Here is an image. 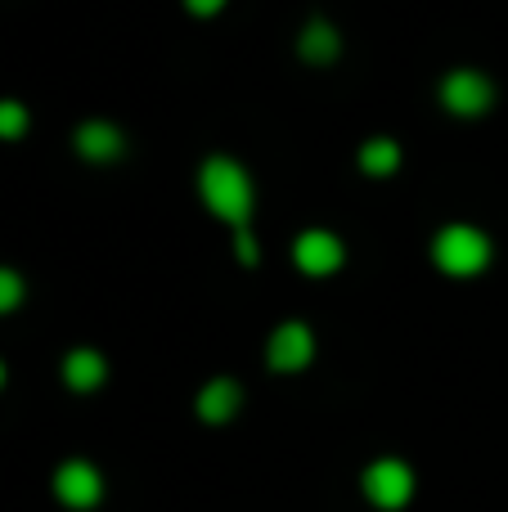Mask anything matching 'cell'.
Wrapping results in <instances>:
<instances>
[{
    "mask_svg": "<svg viewBox=\"0 0 508 512\" xmlns=\"http://www.w3.org/2000/svg\"><path fill=\"white\" fill-rule=\"evenodd\" d=\"M198 194H203L212 216H221L234 230H248L257 189H252V176L234 158H207L203 171H198Z\"/></svg>",
    "mask_w": 508,
    "mask_h": 512,
    "instance_id": "6da1fadb",
    "label": "cell"
},
{
    "mask_svg": "<svg viewBox=\"0 0 508 512\" xmlns=\"http://www.w3.org/2000/svg\"><path fill=\"white\" fill-rule=\"evenodd\" d=\"M432 261L450 274V279H473L491 265V239L477 225H446L432 239Z\"/></svg>",
    "mask_w": 508,
    "mask_h": 512,
    "instance_id": "7a4b0ae2",
    "label": "cell"
},
{
    "mask_svg": "<svg viewBox=\"0 0 508 512\" xmlns=\"http://www.w3.org/2000/svg\"><path fill=\"white\" fill-rule=\"evenodd\" d=\"M360 490L378 512H401L414 499V468L405 459H374L360 472Z\"/></svg>",
    "mask_w": 508,
    "mask_h": 512,
    "instance_id": "3957f363",
    "label": "cell"
},
{
    "mask_svg": "<svg viewBox=\"0 0 508 512\" xmlns=\"http://www.w3.org/2000/svg\"><path fill=\"white\" fill-rule=\"evenodd\" d=\"M54 495H59L63 508L72 512H90L104 499V477H99L95 463L86 459H68L59 472H54Z\"/></svg>",
    "mask_w": 508,
    "mask_h": 512,
    "instance_id": "277c9868",
    "label": "cell"
},
{
    "mask_svg": "<svg viewBox=\"0 0 508 512\" xmlns=\"http://www.w3.org/2000/svg\"><path fill=\"white\" fill-rule=\"evenodd\" d=\"M441 104H446V113H455V117H482L486 108L495 104V86L482 77V72L459 68L441 81Z\"/></svg>",
    "mask_w": 508,
    "mask_h": 512,
    "instance_id": "5b68a950",
    "label": "cell"
},
{
    "mask_svg": "<svg viewBox=\"0 0 508 512\" xmlns=\"http://www.w3.org/2000/svg\"><path fill=\"white\" fill-rule=\"evenodd\" d=\"M315 360V333L306 324H279L270 333V346H266V364L275 373H297Z\"/></svg>",
    "mask_w": 508,
    "mask_h": 512,
    "instance_id": "8992f818",
    "label": "cell"
},
{
    "mask_svg": "<svg viewBox=\"0 0 508 512\" xmlns=\"http://www.w3.org/2000/svg\"><path fill=\"white\" fill-rule=\"evenodd\" d=\"M342 239L338 234H329V230H306V234H297V243H293V261H297V270L302 274H311V279H324V274H333L342 265Z\"/></svg>",
    "mask_w": 508,
    "mask_h": 512,
    "instance_id": "52a82bcc",
    "label": "cell"
},
{
    "mask_svg": "<svg viewBox=\"0 0 508 512\" xmlns=\"http://www.w3.org/2000/svg\"><path fill=\"white\" fill-rule=\"evenodd\" d=\"M239 409H243V387L234 378H212L203 391H198V418L212 427L230 423Z\"/></svg>",
    "mask_w": 508,
    "mask_h": 512,
    "instance_id": "ba28073f",
    "label": "cell"
},
{
    "mask_svg": "<svg viewBox=\"0 0 508 512\" xmlns=\"http://www.w3.org/2000/svg\"><path fill=\"white\" fill-rule=\"evenodd\" d=\"M72 144H77V153L86 162H113L126 140L113 122H81L77 135H72Z\"/></svg>",
    "mask_w": 508,
    "mask_h": 512,
    "instance_id": "9c48e42d",
    "label": "cell"
},
{
    "mask_svg": "<svg viewBox=\"0 0 508 512\" xmlns=\"http://www.w3.org/2000/svg\"><path fill=\"white\" fill-rule=\"evenodd\" d=\"M297 54H302L306 63H315V68H324V63H333L342 54V36L333 23H324V18H311V23L302 27V36H297Z\"/></svg>",
    "mask_w": 508,
    "mask_h": 512,
    "instance_id": "30bf717a",
    "label": "cell"
},
{
    "mask_svg": "<svg viewBox=\"0 0 508 512\" xmlns=\"http://www.w3.org/2000/svg\"><path fill=\"white\" fill-rule=\"evenodd\" d=\"M104 378H108V364L99 351H90V346L68 351V360H63V382H68L72 391H99Z\"/></svg>",
    "mask_w": 508,
    "mask_h": 512,
    "instance_id": "8fae6325",
    "label": "cell"
},
{
    "mask_svg": "<svg viewBox=\"0 0 508 512\" xmlns=\"http://www.w3.org/2000/svg\"><path fill=\"white\" fill-rule=\"evenodd\" d=\"M396 167H401V144L387 140V135H374V140L360 149V171H369L374 180L392 176Z\"/></svg>",
    "mask_w": 508,
    "mask_h": 512,
    "instance_id": "7c38bea8",
    "label": "cell"
},
{
    "mask_svg": "<svg viewBox=\"0 0 508 512\" xmlns=\"http://www.w3.org/2000/svg\"><path fill=\"white\" fill-rule=\"evenodd\" d=\"M27 135V108L18 99H0V140H23Z\"/></svg>",
    "mask_w": 508,
    "mask_h": 512,
    "instance_id": "4fadbf2b",
    "label": "cell"
},
{
    "mask_svg": "<svg viewBox=\"0 0 508 512\" xmlns=\"http://www.w3.org/2000/svg\"><path fill=\"white\" fill-rule=\"evenodd\" d=\"M18 301H23V279H18V270L0 265V315H9Z\"/></svg>",
    "mask_w": 508,
    "mask_h": 512,
    "instance_id": "5bb4252c",
    "label": "cell"
},
{
    "mask_svg": "<svg viewBox=\"0 0 508 512\" xmlns=\"http://www.w3.org/2000/svg\"><path fill=\"white\" fill-rule=\"evenodd\" d=\"M234 243H239V261L243 265H257V239H252V234L248 230H234Z\"/></svg>",
    "mask_w": 508,
    "mask_h": 512,
    "instance_id": "9a60e30c",
    "label": "cell"
},
{
    "mask_svg": "<svg viewBox=\"0 0 508 512\" xmlns=\"http://www.w3.org/2000/svg\"><path fill=\"white\" fill-rule=\"evenodd\" d=\"M189 5V14H198V18H212L216 9H225V0H185Z\"/></svg>",
    "mask_w": 508,
    "mask_h": 512,
    "instance_id": "2e32d148",
    "label": "cell"
},
{
    "mask_svg": "<svg viewBox=\"0 0 508 512\" xmlns=\"http://www.w3.org/2000/svg\"><path fill=\"white\" fill-rule=\"evenodd\" d=\"M0 387H5V364H0Z\"/></svg>",
    "mask_w": 508,
    "mask_h": 512,
    "instance_id": "e0dca14e",
    "label": "cell"
}]
</instances>
